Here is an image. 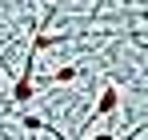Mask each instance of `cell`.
Wrapping results in <instances>:
<instances>
[{
  "instance_id": "6da1fadb",
  "label": "cell",
  "mask_w": 148,
  "mask_h": 140,
  "mask_svg": "<svg viewBox=\"0 0 148 140\" xmlns=\"http://www.w3.org/2000/svg\"><path fill=\"white\" fill-rule=\"evenodd\" d=\"M116 104H120V92L108 84V88L100 92V100H96V116H108V112H116Z\"/></svg>"
}]
</instances>
